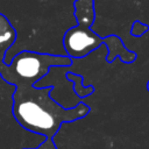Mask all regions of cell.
<instances>
[{
    "instance_id": "8992f818",
    "label": "cell",
    "mask_w": 149,
    "mask_h": 149,
    "mask_svg": "<svg viewBox=\"0 0 149 149\" xmlns=\"http://www.w3.org/2000/svg\"><path fill=\"white\" fill-rule=\"evenodd\" d=\"M66 77H68L69 80L73 81V90H74L76 94L79 98L88 97L94 92V87L92 85H90V86H84L83 85V76L69 72V73H66Z\"/></svg>"
},
{
    "instance_id": "5b68a950",
    "label": "cell",
    "mask_w": 149,
    "mask_h": 149,
    "mask_svg": "<svg viewBox=\"0 0 149 149\" xmlns=\"http://www.w3.org/2000/svg\"><path fill=\"white\" fill-rule=\"evenodd\" d=\"M16 40V30L9 20L0 13V65L3 63L5 55Z\"/></svg>"
},
{
    "instance_id": "ba28073f",
    "label": "cell",
    "mask_w": 149,
    "mask_h": 149,
    "mask_svg": "<svg viewBox=\"0 0 149 149\" xmlns=\"http://www.w3.org/2000/svg\"><path fill=\"white\" fill-rule=\"evenodd\" d=\"M24 149H30V148H24ZM34 149H57V147L54 142V139H45L37 148Z\"/></svg>"
},
{
    "instance_id": "52a82bcc",
    "label": "cell",
    "mask_w": 149,
    "mask_h": 149,
    "mask_svg": "<svg viewBox=\"0 0 149 149\" xmlns=\"http://www.w3.org/2000/svg\"><path fill=\"white\" fill-rule=\"evenodd\" d=\"M149 30V26L148 24H144V23H142L141 21H135L134 23H133V26H132V29H130V34L133 35V36H136V37H139V36H142L144 33H147Z\"/></svg>"
},
{
    "instance_id": "6da1fadb",
    "label": "cell",
    "mask_w": 149,
    "mask_h": 149,
    "mask_svg": "<svg viewBox=\"0 0 149 149\" xmlns=\"http://www.w3.org/2000/svg\"><path fill=\"white\" fill-rule=\"evenodd\" d=\"M51 90V86H17L12 95V114L17 123L45 139H54L63 123L83 119L91 111L84 102L64 108L50 97Z\"/></svg>"
},
{
    "instance_id": "3957f363",
    "label": "cell",
    "mask_w": 149,
    "mask_h": 149,
    "mask_svg": "<svg viewBox=\"0 0 149 149\" xmlns=\"http://www.w3.org/2000/svg\"><path fill=\"white\" fill-rule=\"evenodd\" d=\"M73 6L77 24L65 31L63 47L66 56L83 58L104 44V37L91 29L95 20L94 0H74Z\"/></svg>"
},
{
    "instance_id": "9c48e42d",
    "label": "cell",
    "mask_w": 149,
    "mask_h": 149,
    "mask_svg": "<svg viewBox=\"0 0 149 149\" xmlns=\"http://www.w3.org/2000/svg\"><path fill=\"white\" fill-rule=\"evenodd\" d=\"M147 90L149 91V80H148V83H147Z\"/></svg>"
},
{
    "instance_id": "7a4b0ae2",
    "label": "cell",
    "mask_w": 149,
    "mask_h": 149,
    "mask_svg": "<svg viewBox=\"0 0 149 149\" xmlns=\"http://www.w3.org/2000/svg\"><path fill=\"white\" fill-rule=\"evenodd\" d=\"M72 65V58L64 55H51L36 51H21L9 64L0 65L1 78L14 87L30 86L37 84L40 79L45 77L52 66Z\"/></svg>"
},
{
    "instance_id": "277c9868",
    "label": "cell",
    "mask_w": 149,
    "mask_h": 149,
    "mask_svg": "<svg viewBox=\"0 0 149 149\" xmlns=\"http://www.w3.org/2000/svg\"><path fill=\"white\" fill-rule=\"evenodd\" d=\"M104 44L108 49V52L106 56L107 63H113L115 57H120L121 62H123L126 64H130L137 57V55L135 52L130 51L129 49H127L123 45L122 40L116 35H108V36L104 37Z\"/></svg>"
}]
</instances>
